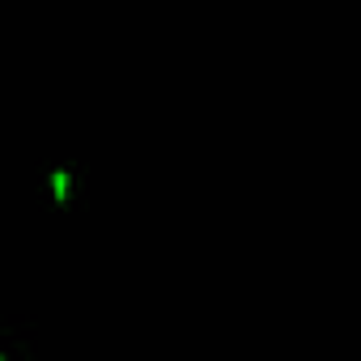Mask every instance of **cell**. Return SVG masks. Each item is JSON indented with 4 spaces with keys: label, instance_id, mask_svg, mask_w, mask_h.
Here are the masks:
<instances>
[{
    "label": "cell",
    "instance_id": "6da1fadb",
    "mask_svg": "<svg viewBox=\"0 0 361 361\" xmlns=\"http://www.w3.org/2000/svg\"><path fill=\"white\" fill-rule=\"evenodd\" d=\"M51 192L56 196H68V174H51Z\"/></svg>",
    "mask_w": 361,
    "mask_h": 361
}]
</instances>
